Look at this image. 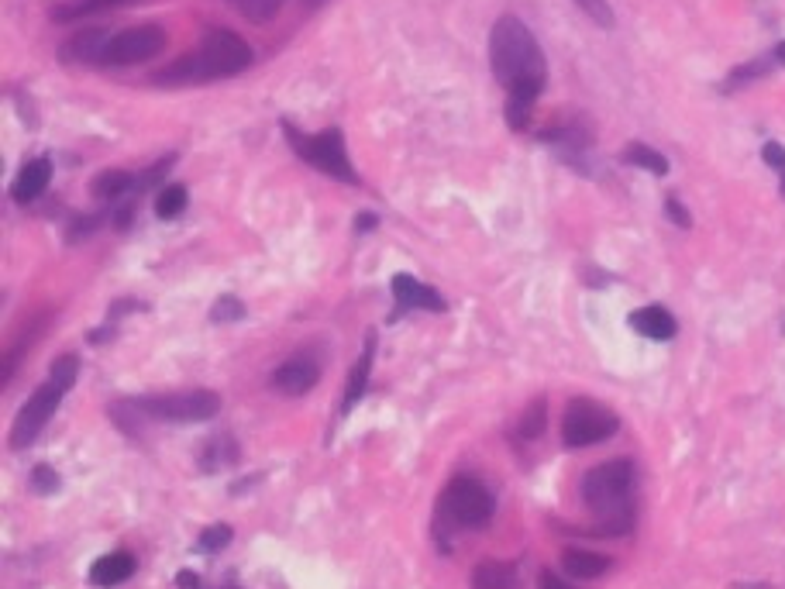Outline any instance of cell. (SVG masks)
<instances>
[{
    "instance_id": "obj_1",
    "label": "cell",
    "mask_w": 785,
    "mask_h": 589,
    "mask_svg": "<svg viewBox=\"0 0 785 589\" xmlns=\"http://www.w3.org/2000/svg\"><path fill=\"white\" fill-rule=\"evenodd\" d=\"M489 66L500 87H507V124L514 131H524L548 83V62L531 28L514 14L500 18L489 31Z\"/></svg>"
},
{
    "instance_id": "obj_2",
    "label": "cell",
    "mask_w": 785,
    "mask_h": 589,
    "mask_svg": "<svg viewBox=\"0 0 785 589\" xmlns=\"http://www.w3.org/2000/svg\"><path fill=\"white\" fill-rule=\"evenodd\" d=\"M252 66V45L235 31L217 28L200 42V49L193 56L176 59L173 66H166L159 76V83H204V80H221V76H235L242 69Z\"/></svg>"
},
{
    "instance_id": "obj_3",
    "label": "cell",
    "mask_w": 785,
    "mask_h": 589,
    "mask_svg": "<svg viewBox=\"0 0 785 589\" xmlns=\"http://www.w3.org/2000/svg\"><path fill=\"white\" fill-rule=\"evenodd\" d=\"M631 496H634L631 459H610L582 476V500L600 517L603 534H624L631 527Z\"/></svg>"
},
{
    "instance_id": "obj_4",
    "label": "cell",
    "mask_w": 785,
    "mask_h": 589,
    "mask_svg": "<svg viewBox=\"0 0 785 589\" xmlns=\"http://www.w3.org/2000/svg\"><path fill=\"white\" fill-rule=\"evenodd\" d=\"M493 521V493L479 479L462 476L445 486L438 500V524L445 531H483Z\"/></svg>"
},
{
    "instance_id": "obj_5",
    "label": "cell",
    "mask_w": 785,
    "mask_h": 589,
    "mask_svg": "<svg viewBox=\"0 0 785 589\" xmlns=\"http://www.w3.org/2000/svg\"><path fill=\"white\" fill-rule=\"evenodd\" d=\"M138 421H173V424H200L211 421L221 410V397L211 390L166 393V397H142L124 403Z\"/></svg>"
},
{
    "instance_id": "obj_6",
    "label": "cell",
    "mask_w": 785,
    "mask_h": 589,
    "mask_svg": "<svg viewBox=\"0 0 785 589\" xmlns=\"http://www.w3.org/2000/svg\"><path fill=\"white\" fill-rule=\"evenodd\" d=\"M283 135H286V142H290V149L297 152L307 166H314L317 173L331 176V180H341V183H355V169H352V159H348V149H345V135H341L338 128H328V131H321V135H303V131H297L293 124H283Z\"/></svg>"
},
{
    "instance_id": "obj_7",
    "label": "cell",
    "mask_w": 785,
    "mask_h": 589,
    "mask_svg": "<svg viewBox=\"0 0 785 589\" xmlns=\"http://www.w3.org/2000/svg\"><path fill=\"white\" fill-rule=\"evenodd\" d=\"M620 431V417L596 400H572L562 417V441L569 448H589L613 438Z\"/></svg>"
},
{
    "instance_id": "obj_8",
    "label": "cell",
    "mask_w": 785,
    "mask_h": 589,
    "mask_svg": "<svg viewBox=\"0 0 785 589\" xmlns=\"http://www.w3.org/2000/svg\"><path fill=\"white\" fill-rule=\"evenodd\" d=\"M69 390H62L56 379H45L42 386H38L35 393L28 397V403L21 407V414L14 417V428H11V448H28L31 441L42 434L45 424L52 421V414H56V407L62 403Z\"/></svg>"
},
{
    "instance_id": "obj_9",
    "label": "cell",
    "mask_w": 785,
    "mask_h": 589,
    "mask_svg": "<svg viewBox=\"0 0 785 589\" xmlns=\"http://www.w3.org/2000/svg\"><path fill=\"white\" fill-rule=\"evenodd\" d=\"M162 49H166V31L155 25H138L111 35L100 66H138V62L155 59Z\"/></svg>"
},
{
    "instance_id": "obj_10",
    "label": "cell",
    "mask_w": 785,
    "mask_h": 589,
    "mask_svg": "<svg viewBox=\"0 0 785 589\" xmlns=\"http://www.w3.org/2000/svg\"><path fill=\"white\" fill-rule=\"evenodd\" d=\"M317 379H321V366L310 355H293V359H286L283 366L272 372V386L283 397H303V393L314 390Z\"/></svg>"
},
{
    "instance_id": "obj_11",
    "label": "cell",
    "mask_w": 785,
    "mask_h": 589,
    "mask_svg": "<svg viewBox=\"0 0 785 589\" xmlns=\"http://www.w3.org/2000/svg\"><path fill=\"white\" fill-rule=\"evenodd\" d=\"M390 290L396 297V307L400 310H445V300H441L438 290H431V286H424L421 279L400 273L390 279Z\"/></svg>"
},
{
    "instance_id": "obj_12",
    "label": "cell",
    "mask_w": 785,
    "mask_h": 589,
    "mask_svg": "<svg viewBox=\"0 0 785 589\" xmlns=\"http://www.w3.org/2000/svg\"><path fill=\"white\" fill-rule=\"evenodd\" d=\"M372 359H376V335H369V338H365V345H362L359 359H355L352 372H348L345 397H341V410H345V414L355 407V403L362 400L365 386H369V376H372Z\"/></svg>"
},
{
    "instance_id": "obj_13",
    "label": "cell",
    "mask_w": 785,
    "mask_h": 589,
    "mask_svg": "<svg viewBox=\"0 0 785 589\" xmlns=\"http://www.w3.org/2000/svg\"><path fill=\"white\" fill-rule=\"evenodd\" d=\"M128 4H138V0H59V4L52 7V21H59V25L87 21V18L118 11V7H128Z\"/></svg>"
},
{
    "instance_id": "obj_14",
    "label": "cell",
    "mask_w": 785,
    "mask_h": 589,
    "mask_svg": "<svg viewBox=\"0 0 785 589\" xmlns=\"http://www.w3.org/2000/svg\"><path fill=\"white\" fill-rule=\"evenodd\" d=\"M135 576V558L128 552H111L104 558H97L90 569V583L100 586V589H111V586H121L128 583V579Z\"/></svg>"
},
{
    "instance_id": "obj_15",
    "label": "cell",
    "mask_w": 785,
    "mask_h": 589,
    "mask_svg": "<svg viewBox=\"0 0 785 589\" xmlns=\"http://www.w3.org/2000/svg\"><path fill=\"white\" fill-rule=\"evenodd\" d=\"M49 176H52V162L49 159H31L28 166L18 173V180H14L11 197L18 200V204H31V200L42 197V190L49 186Z\"/></svg>"
},
{
    "instance_id": "obj_16",
    "label": "cell",
    "mask_w": 785,
    "mask_h": 589,
    "mask_svg": "<svg viewBox=\"0 0 785 589\" xmlns=\"http://www.w3.org/2000/svg\"><path fill=\"white\" fill-rule=\"evenodd\" d=\"M631 328L637 331V335H644V338H651V341H668V338H675V317L668 314L665 307H641V310H634L631 314Z\"/></svg>"
},
{
    "instance_id": "obj_17",
    "label": "cell",
    "mask_w": 785,
    "mask_h": 589,
    "mask_svg": "<svg viewBox=\"0 0 785 589\" xmlns=\"http://www.w3.org/2000/svg\"><path fill=\"white\" fill-rule=\"evenodd\" d=\"M197 462L204 472H217V469H231L238 462V441L231 434H214L211 441H204L197 452Z\"/></svg>"
},
{
    "instance_id": "obj_18",
    "label": "cell",
    "mask_w": 785,
    "mask_h": 589,
    "mask_svg": "<svg viewBox=\"0 0 785 589\" xmlns=\"http://www.w3.org/2000/svg\"><path fill=\"white\" fill-rule=\"evenodd\" d=\"M472 589H520V572L514 562H483L472 572Z\"/></svg>"
},
{
    "instance_id": "obj_19",
    "label": "cell",
    "mask_w": 785,
    "mask_h": 589,
    "mask_svg": "<svg viewBox=\"0 0 785 589\" xmlns=\"http://www.w3.org/2000/svg\"><path fill=\"white\" fill-rule=\"evenodd\" d=\"M610 565L613 562L606 555L586 552V548H569V552L562 555V569L569 572L572 579H596V576H603Z\"/></svg>"
},
{
    "instance_id": "obj_20",
    "label": "cell",
    "mask_w": 785,
    "mask_h": 589,
    "mask_svg": "<svg viewBox=\"0 0 785 589\" xmlns=\"http://www.w3.org/2000/svg\"><path fill=\"white\" fill-rule=\"evenodd\" d=\"M107 42H111V35H104L100 28L80 31V35H76L73 42H66V52H62V56L73 59V62H97V66H100Z\"/></svg>"
},
{
    "instance_id": "obj_21",
    "label": "cell",
    "mask_w": 785,
    "mask_h": 589,
    "mask_svg": "<svg viewBox=\"0 0 785 589\" xmlns=\"http://www.w3.org/2000/svg\"><path fill=\"white\" fill-rule=\"evenodd\" d=\"M135 186H138V176L124 173V169H107V173H100L97 180H93V197L111 200V197H121L124 190H135Z\"/></svg>"
},
{
    "instance_id": "obj_22",
    "label": "cell",
    "mask_w": 785,
    "mask_h": 589,
    "mask_svg": "<svg viewBox=\"0 0 785 589\" xmlns=\"http://www.w3.org/2000/svg\"><path fill=\"white\" fill-rule=\"evenodd\" d=\"M228 4L235 7L242 18L255 21V25H266V21H272L279 11H283L286 0H228Z\"/></svg>"
},
{
    "instance_id": "obj_23",
    "label": "cell",
    "mask_w": 785,
    "mask_h": 589,
    "mask_svg": "<svg viewBox=\"0 0 785 589\" xmlns=\"http://www.w3.org/2000/svg\"><path fill=\"white\" fill-rule=\"evenodd\" d=\"M624 159L631 162V166H641V169H648V173H655V176L668 173V159H665V155L655 152V149H648V145H641V142L627 145Z\"/></svg>"
},
{
    "instance_id": "obj_24",
    "label": "cell",
    "mask_w": 785,
    "mask_h": 589,
    "mask_svg": "<svg viewBox=\"0 0 785 589\" xmlns=\"http://www.w3.org/2000/svg\"><path fill=\"white\" fill-rule=\"evenodd\" d=\"M544 424H548V407H544V400H534L531 407L524 410V417H520L517 424V434L524 441H534L544 434Z\"/></svg>"
},
{
    "instance_id": "obj_25",
    "label": "cell",
    "mask_w": 785,
    "mask_h": 589,
    "mask_svg": "<svg viewBox=\"0 0 785 589\" xmlns=\"http://www.w3.org/2000/svg\"><path fill=\"white\" fill-rule=\"evenodd\" d=\"M231 538H235V531H231L228 524H211V527H204L200 531V552H207V555H214V552H224V548L231 545Z\"/></svg>"
},
{
    "instance_id": "obj_26",
    "label": "cell",
    "mask_w": 785,
    "mask_h": 589,
    "mask_svg": "<svg viewBox=\"0 0 785 589\" xmlns=\"http://www.w3.org/2000/svg\"><path fill=\"white\" fill-rule=\"evenodd\" d=\"M183 207H186V190H183V186H166V190L159 193V200H155V211H159V217H166V221L180 217Z\"/></svg>"
},
{
    "instance_id": "obj_27",
    "label": "cell",
    "mask_w": 785,
    "mask_h": 589,
    "mask_svg": "<svg viewBox=\"0 0 785 589\" xmlns=\"http://www.w3.org/2000/svg\"><path fill=\"white\" fill-rule=\"evenodd\" d=\"M49 379H56L62 390H73V383L80 379V359L76 355H62V359L52 362Z\"/></svg>"
},
{
    "instance_id": "obj_28",
    "label": "cell",
    "mask_w": 785,
    "mask_h": 589,
    "mask_svg": "<svg viewBox=\"0 0 785 589\" xmlns=\"http://www.w3.org/2000/svg\"><path fill=\"white\" fill-rule=\"evenodd\" d=\"M242 317H245V304L238 297H221L211 310L214 324H231V321H242Z\"/></svg>"
},
{
    "instance_id": "obj_29",
    "label": "cell",
    "mask_w": 785,
    "mask_h": 589,
    "mask_svg": "<svg viewBox=\"0 0 785 589\" xmlns=\"http://www.w3.org/2000/svg\"><path fill=\"white\" fill-rule=\"evenodd\" d=\"M28 483H31V490H35V493L49 496V493L59 490V472L52 469V465H35V469H31Z\"/></svg>"
},
{
    "instance_id": "obj_30",
    "label": "cell",
    "mask_w": 785,
    "mask_h": 589,
    "mask_svg": "<svg viewBox=\"0 0 785 589\" xmlns=\"http://www.w3.org/2000/svg\"><path fill=\"white\" fill-rule=\"evenodd\" d=\"M575 4H579L600 28H613V7L606 4V0H575Z\"/></svg>"
},
{
    "instance_id": "obj_31",
    "label": "cell",
    "mask_w": 785,
    "mask_h": 589,
    "mask_svg": "<svg viewBox=\"0 0 785 589\" xmlns=\"http://www.w3.org/2000/svg\"><path fill=\"white\" fill-rule=\"evenodd\" d=\"M761 159L768 162V166L779 173V180H782V197H785V149L779 142H768L765 149H761Z\"/></svg>"
},
{
    "instance_id": "obj_32",
    "label": "cell",
    "mask_w": 785,
    "mask_h": 589,
    "mask_svg": "<svg viewBox=\"0 0 785 589\" xmlns=\"http://www.w3.org/2000/svg\"><path fill=\"white\" fill-rule=\"evenodd\" d=\"M665 211H668V217H672V221H675V224H679V228H689V224H693V221H689V211H686V207H682V204H679V200H672V197H668Z\"/></svg>"
},
{
    "instance_id": "obj_33",
    "label": "cell",
    "mask_w": 785,
    "mask_h": 589,
    "mask_svg": "<svg viewBox=\"0 0 785 589\" xmlns=\"http://www.w3.org/2000/svg\"><path fill=\"white\" fill-rule=\"evenodd\" d=\"M538 589H572V586L565 583V579L558 576V572H548V569H544V572H541V579H538Z\"/></svg>"
},
{
    "instance_id": "obj_34",
    "label": "cell",
    "mask_w": 785,
    "mask_h": 589,
    "mask_svg": "<svg viewBox=\"0 0 785 589\" xmlns=\"http://www.w3.org/2000/svg\"><path fill=\"white\" fill-rule=\"evenodd\" d=\"M176 586H180V589H197V586H200V579L193 576L190 569H183L180 576H176Z\"/></svg>"
},
{
    "instance_id": "obj_35",
    "label": "cell",
    "mask_w": 785,
    "mask_h": 589,
    "mask_svg": "<svg viewBox=\"0 0 785 589\" xmlns=\"http://www.w3.org/2000/svg\"><path fill=\"white\" fill-rule=\"evenodd\" d=\"M369 228H376V217H372V214H362V217H359V231H369Z\"/></svg>"
},
{
    "instance_id": "obj_36",
    "label": "cell",
    "mask_w": 785,
    "mask_h": 589,
    "mask_svg": "<svg viewBox=\"0 0 785 589\" xmlns=\"http://www.w3.org/2000/svg\"><path fill=\"white\" fill-rule=\"evenodd\" d=\"M775 62H782V66H785V42L775 45Z\"/></svg>"
}]
</instances>
